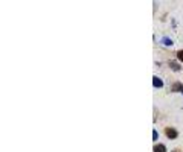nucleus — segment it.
I'll return each mask as SVG.
<instances>
[{"instance_id": "obj_5", "label": "nucleus", "mask_w": 183, "mask_h": 152, "mask_svg": "<svg viewBox=\"0 0 183 152\" xmlns=\"http://www.w3.org/2000/svg\"><path fill=\"white\" fill-rule=\"evenodd\" d=\"M169 67H171L172 70H175V72H178V70H180V66H178V64H175V62H172V61H169Z\"/></svg>"}, {"instance_id": "obj_7", "label": "nucleus", "mask_w": 183, "mask_h": 152, "mask_svg": "<svg viewBox=\"0 0 183 152\" xmlns=\"http://www.w3.org/2000/svg\"><path fill=\"white\" fill-rule=\"evenodd\" d=\"M177 56H178V59H180V61H183V50H180V52L177 53Z\"/></svg>"}, {"instance_id": "obj_3", "label": "nucleus", "mask_w": 183, "mask_h": 152, "mask_svg": "<svg viewBox=\"0 0 183 152\" xmlns=\"http://www.w3.org/2000/svg\"><path fill=\"white\" fill-rule=\"evenodd\" d=\"M153 84H154V87H156V88H160V87L163 85V82H162L157 76H154V78H153Z\"/></svg>"}, {"instance_id": "obj_6", "label": "nucleus", "mask_w": 183, "mask_h": 152, "mask_svg": "<svg viewBox=\"0 0 183 152\" xmlns=\"http://www.w3.org/2000/svg\"><path fill=\"white\" fill-rule=\"evenodd\" d=\"M162 43H163V44H166V46H172V41H171L169 38H166V37L162 40Z\"/></svg>"}, {"instance_id": "obj_8", "label": "nucleus", "mask_w": 183, "mask_h": 152, "mask_svg": "<svg viewBox=\"0 0 183 152\" xmlns=\"http://www.w3.org/2000/svg\"><path fill=\"white\" fill-rule=\"evenodd\" d=\"M153 140H157V131H153Z\"/></svg>"}, {"instance_id": "obj_2", "label": "nucleus", "mask_w": 183, "mask_h": 152, "mask_svg": "<svg viewBox=\"0 0 183 152\" xmlns=\"http://www.w3.org/2000/svg\"><path fill=\"white\" fill-rule=\"evenodd\" d=\"M153 150L154 152H166V147H165V144H156L153 147Z\"/></svg>"}, {"instance_id": "obj_4", "label": "nucleus", "mask_w": 183, "mask_h": 152, "mask_svg": "<svg viewBox=\"0 0 183 152\" xmlns=\"http://www.w3.org/2000/svg\"><path fill=\"white\" fill-rule=\"evenodd\" d=\"M172 90H174V91H181V93H183V85L177 82V84H174V87H172Z\"/></svg>"}, {"instance_id": "obj_1", "label": "nucleus", "mask_w": 183, "mask_h": 152, "mask_svg": "<svg viewBox=\"0 0 183 152\" xmlns=\"http://www.w3.org/2000/svg\"><path fill=\"white\" fill-rule=\"evenodd\" d=\"M165 134H166L169 138H175V137H177V131H175L174 128H166V129H165Z\"/></svg>"}]
</instances>
